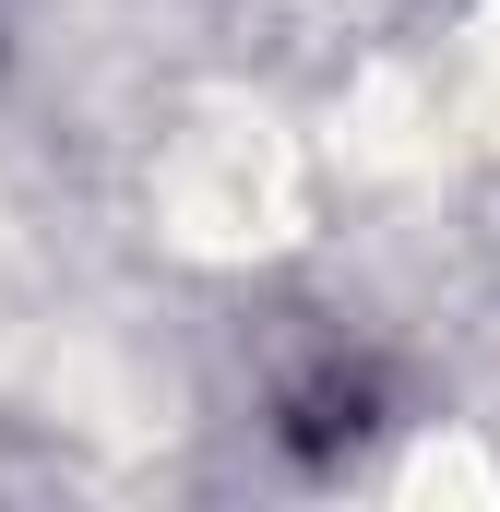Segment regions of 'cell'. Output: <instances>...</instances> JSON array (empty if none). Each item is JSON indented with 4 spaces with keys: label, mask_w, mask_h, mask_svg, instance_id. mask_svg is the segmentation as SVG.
Here are the masks:
<instances>
[{
    "label": "cell",
    "mask_w": 500,
    "mask_h": 512,
    "mask_svg": "<svg viewBox=\"0 0 500 512\" xmlns=\"http://www.w3.org/2000/svg\"><path fill=\"white\" fill-rule=\"evenodd\" d=\"M322 215V131L274 96H191L143 155V227L203 274H239L310 239Z\"/></svg>",
    "instance_id": "cell-1"
},
{
    "label": "cell",
    "mask_w": 500,
    "mask_h": 512,
    "mask_svg": "<svg viewBox=\"0 0 500 512\" xmlns=\"http://www.w3.org/2000/svg\"><path fill=\"white\" fill-rule=\"evenodd\" d=\"M441 120H453V143H477V155H500V0H465V24H453V48H441Z\"/></svg>",
    "instance_id": "cell-2"
}]
</instances>
